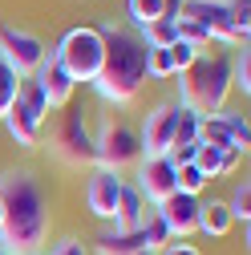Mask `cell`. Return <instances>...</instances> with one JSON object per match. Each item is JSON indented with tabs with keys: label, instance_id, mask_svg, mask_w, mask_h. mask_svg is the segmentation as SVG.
<instances>
[{
	"label": "cell",
	"instance_id": "obj_1",
	"mask_svg": "<svg viewBox=\"0 0 251 255\" xmlns=\"http://www.w3.org/2000/svg\"><path fill=\"white\" fill-rule=\"evenodd\" d=\"M0 203H4V223H0V247L8 255H41L49 243V199L41 182L28 170H8L0 178Z\"/></svg>",
	"mask_w": 251,
	"mask_h": 255
},
{
	"label": "cell",
	"instance_id": "obj_2",
	"mask_svg": "<svg viewBox=\"0 0 251 255\" xmlns=\"http://www.w3.org/2000/svg\"><path fill=\"white\" fill-rule=\"evenodd\" d=\"M98 28L106 41V61H102V73L93 81V89H98V98L106 106H126L146 85V45L130 28H114V24H98Z\"/></svg>",
	"mask_w": 251,
	"mask_h": 255
},
{
	"label": "cell",
	"instance_id": "obj_3",
	"mask_svg": "<svg viewBox=\"0 0 251 255\" xmlns=\"http://www.w3.org/2000/svg\"><path fill=\"white\" fill-rule=\"evenodd\" d=\"M227 93H231V57L223 49L199 53L195 65L178 73V106L195 110L199 118H215L219 110H227Z\"/></svg>",
	"mask_w": 251,
	"mask_h": 255
},
{
	"label": "cell",
	"instance_id": "obj_4",
	"mask_svg": "<svg viewBox=\"0 0 251 255\" xmlns=\"http://www.w3.org/2000/svg\"><path fill=\"white\" fill-rule=\"evenodd\" d=\"M53 57L61 61V69H65L77 85H93L98 73H102V61H106L102 28H98V24H73L69 33L57 41Z\"/></svg>",
	"mask_w": 251,
	"mask_h": 255
},
{
	"label": "cell",
	"instance_id": "obj_5",
	"mask_svg": "<svg viewBox=\"0 0 251 255\" xmlns=\"http://www.w3.org/2000/svg\"><path fill=\"white\" fill-rule=\"evenodd\" d=\"M93 150H98V166L102 170H114L122 174L126 166H138L142 162V142H138V130L126 118H106L93 134Z\"/></svg>",
	"mask_w": 251,
	"mask_h": 255
},
{
	"label": "cell",
	"instance_id": "obj_6",
	"mask_svg": "<svg viewBox=\"0 0 251 255\" xmlns=\"http://www.w3.org/2000/svg\"><path fill=\"white\" fill-rule=\"evenodd\" d=\"M174 20H195L203 24L211 41H227V45H247V33L235 24L231 8L223 0H178L174 4Z\"/></svg>",
	"mask_w": 251,
	"mask_h": 255
},
{
	"label": "cell",
	"instance_id": "obj_7",
	"mask_svg": "<svg viewBox=\"0 0 251 255\" xmlns=\"http://www.w3.org/2000/svg\"><path fill=\"white\" fill-rule=\"evenodd\" d=\"M49 57V45L28 33V28H12V24H0V61L16 69V77H33L41 69V61Z\"/></svg>",
	"mask_w": 251,
	"mask_h": 255
},
{
	"label": "cell",
	"instance_id": "obj_8",
	"mask_svg": "<svg viewBox=\"0 0 251 255\" xmlns=\"http://www.w3.org/2000/svg\"><path fill=\"white\" fill-rule=\"evenodd\" d=\"M53 150L65 158L69 166H98V150H93V134L85 126L81 110H65L57 134H53Z\"/></svg>",
	"mask_w": 251,
	"mask_h": 255
},
{
	"label": "cell",
	"instance_id": "obj_9",
	"mask_svg": "<svg viewBox=\"0 0 251 255\" xmlns=\"http://www.w3.org/2000/svg\"><path fill=\"white\" fill-rule=\"evenodd\" d=\"M174 122H178V102H158L142 130H138V142H142V158H162L170 150V138H174Z\"/></svg>",
	"mask_w": 251,
	"mask_h": 255
},
{
	"label": "cell",
	"instance_id": "obj_10",
	"mask_svg": "<svg viewBox=\"0 0 251 255\" xmlns=\"http://www.w3.org/2000/svg\"><path fill=\"white\" fill-rule=\"evenodd\" d=\"M138 190H142V199L146 203H166L174 190H178V182H174V166L166 162V158H142L138 162V182H134Z\"/></svg>",
	"mask_w": 251,
	"mask_h": 255
},
{
	"label": "cell",
	"instance_id": "obj_11",
	"mask_svg": "<svg viewBox=\"0 0 251 255\" xmlns=\"http://www.w3.org/2000/svg\"><path fill=\"white\" fill-rule=\"evenodd\" d=\"M33 77H37V85H41V93H45L49 110H69L73 93H77V81H73L65 69H61V61H57L53 53L41 61V69H37Z\"/></svg>",
	"mask_w": 251,
	"mask_h": 255
},
{
	"label": "cell",
	"instance_id": "obj_12",
	"mask_svg": "<svg viewBox=\"0 0 251 255\" xmlns=\"http://www.w3.org/2000/svg\"><path fill=\"white\" fill-rule=\"evenodd\" d=\"M122 174H114V170H93L89 174V182H85V207L98 215V219H114V207H118V195H122Z\"/></svg>",
	"mask_w": 251,
	"mask_h": 255
},
{
	"label": "cell",
	"instance_id": "obj_13",
	"mask_svg": "<svg viewBox=\"0 0 251 255\" xmlns=\"http://www.w3.org/2000/svg\"><path fill=\"white\" fill-rule=\"evenodd\" d=\"M199 207H203V199H191V195H178V190H174V195L166 203H158L154 211L162 215V223L170 227L174 239H186V235L199 231Z\"/></svg>",
	"mask_w": 251,
	"mask_h": 255
},
{
	"label": "cell",
	"instance_id": "obj_14",
	"mask_svg": "<svg viewBox=\"0 0 251 255\" xmlns=\"http://www.w3.org/2000/svg\"><path fill=\"white\" fill-rule=\"evenodd\" d=\"M4 126H8V134H12V142L16 146H24V150H33L37 146V138H41V126H45V118L41 114H33L20 98L12 102V110L4 114Z\"/></svg>",
	"mask_w": 251,
	"mask_h": 255
},
{
	"label": "cell",
	"instance_id": "obj_15",
	"mask_svg": "<svg viewBox=\"0 0 251 255\" xmlns=\"http://www.w3.org/2000/svg\"><path fill=\"white\" fill-rule=\"evenodd\" d=\"M146 219V199L134 182H122V195H118V207H114V231H138Z\"/></svg>",
	"mask_w": 251,
	"mask_h": 255
},
{
	"label": "cell",
	"instance_id": "obj_16",
	"mask_svg": "<svg viewBox=\"0 0 251 255\" xmlns=\"http://www.w3.org/2000/svg\"><path fill=\"white\" fill-rule=\"evenodd\" d=\"M93 247H98V255H134V251L146 247V235H142V227H138V231H114V227H110V231L98 235Z\"/></svg>",
	"mask_w": 251,
	"mask_h": 255
},
{
	"label": "cell",
	"instance_id": "obj_17",
	"mask_svg": "<svg viewBox=\"0 0 251 255\" xmlns=\"http://www.w3.org/2000/svg\"><path fill=\"white\" fill-rule=\"evenodd\" d=\"M235 227V219H231V211H227V203H219V199H211V203H203L199 207V231L203 235H227Z\"/></svg>",
	"mask_w": 251,
	"mask_h": 255
},
{
	"label": "cell",
	"instance_id": "obj_18",
	"mask_svg": "<svg viewBox=\"0 0 251 255\" xmlns=\"http://www.w3.org/2000/svg\"><path fill=\"white\" fill-rule=\"evenodd\" d=\"M138 37H142V45H146V49H170V45L178 41L174 20H170V16H158V20L142 24V28H138Z\"/></svg>",
	"mask_w": 251,
	"mask_h": 255
},
{
	"label": "cell",
	"instance_id": "obj_19",
	"mask_svg": "<svg viewBox=\"0 0 251 255\" xmlns=\"http://www.w3.org/2000/svg\"><path fill=\"white\" fill-rule=\"evenodd\" d=\"M227 211H231L235 223H243V243H247V223H251V178L235 182L231 199H227Z\"/></svg>",
	"mask_w": 251,
	"mask_h": 255
},
{
	"label": "cell",
	"instance_id": "obj_20",
	"mask_svg": "<svg viewBox=\"0 0 251 255\" xmlns=\"http://www.w3.org/2000/svg\"><path fill=\"white\" fill-rule=\"evenodd\" d=\"M142 235H146V247H150V251H162V247L174 243V235H170V227L162 223L158 211H146V219H142Z\"/></svg>",
	"mask_w": 251,
	"mask_h": 255
},
{
	"label": "cell",
	"instance_id": "obj_21",
	"mask_svg": "<svg viewBox=\"0 0 251 255\" xmlns=\"http://www.w3.org/2000/svg\"><path fill=\"white\" fill-rule=\"evenodd\" d=\"M199 114L195 110H186V106H178V122H174V138H170V146H195L199 142Z\"/></svg>",
	"mask_w": 251,
	"mask_h": 255
},
{
	"label": "cell",
	"instance_id": "obj_22",
	"mask_svg": "<svg viewBox=\"0 0 251 255\" xmlns=\"http://www.w3.org/2000/svg\"><path fill=\"white\" fill-rule=\"evenodd\" d=\"M126 12H130L134 28H142V24H150V20L166 16V0H126Z\"/></svg>",
	"mask_w": 251,
	"mask_h": 255
},
{
	"label": "cell",
	"instance_id": "obj_23",
	"mask_svg": "<svg viewBox=\"0 0 251 255\" xmlns=\"http://www.w3.org/2000/svg\"><path fill=\"white\" fill-rule=\"evenodd\" d=\"M174 182H178V195H191V199H199L203 190L211 186L207 174H203L195 162H191V166H178V170H174Z\"/></svg>",
	"mask_w": 251,
	"mask_h": 255
},
{
	"label": "cell",
	"instance_id": "obj_24",
	"mask_svg": "<svg viewBox=\"0 0 251 255\" xmlns=\"http://www.w3.org/2000/svg\"><path fill=\"white\" fill-rule=\"evenodd\" d=\"M174 33H178V41L182 45H191V49H199V53H207L215 41H211V33L203 24H195V20H174Z\"/></svg>",
	"mask_w": 251,
	"mask_h": 255
},
{
	"label": "cell",
	"instance_id": "obj_25",
	"mask_svg": "<svg viewBox=\"0 0 251 255\" xmlns=\"http://www.w3.org/2000/svg\"><path fill=\"white\" fill-rule=\"evenodd\" d=\"M231 89H239L243 98L251 93V49H247V45L231 57Z\"/></svg>",
	"mask_w": 251,
	"mask_h": 255
},
{
	"label": "cell",
	"instance_id": "obj_26",
	"mask_svg": "<svg viewBox=\"0 0 251 255\" xmlns=\"http://www.w3.org/2000/svg\"><path fill=\"white\" fill-rule=\"evenodd\" d=\"M16 89H20V77H16V69L0 61V122H4V114L12 110V102H16Z\"/></svg>",
	"mask_w": 251,
	"mask_h": 255
},
{
	"label": "cell",
	"instance_id": "obj_27",
	"mask_svg": "<svg viewBox=\"0 0 251 255\" xmlns=\"http://www.w3.org/2000/svg\"><path fill=\"white\" fill-rule=\"evenodd\" d=\"M219 118L227 122V130H231V138H235L239 154H247V146H251V126H247V118H243V114H235V110H219Z\"/></svg>",
	"mask_w": 251,
	"mask_h": 255
},
{
	"label": "cell",
	"instance_id": "obj_28",
	"mask_svg": "<svg viewBox=\"0 0 251 255\" xmlns=\"http://www.w3.org/2000/svg\"><path fill=\"white\" fill-rule=\"evenodd\" d=\"M146 77H154V81L174 77V65H170V53L166 49H146Z\"/></svg>",
	"mask_w": 251,
	"mask_h": 255
},
{
	"label": "cell",
	"instance_id": "obj_29",
	"mask_svg": "<svg viewBox=\"0 0 251 255\" xmlns=\"http://www.w3.org/2000/svg\"><path fill=\"white\" fill-rule=\"evenodd\" d=\"M195 166L207 174V182H211V178H219V174H223V150L199 146V150H195Z\"/></svg>",
	"mask_w": 251,
	"mask_h": 255
},
{
	"label": "cell",
	"instance_id": "obj_30",
	"mask_svg": "<svg viewBox=\"0 0 251 255\" xmlns=\"http://www.w3.org/2000/svg\"><path fill=\"white\" fill-rule=\"evenodd\" d=\"M166 53H170V65H174V73H186V69L195 65V57H199V49L182 45V41H174V45H170Z\"/></svg>",
	"mask_w": 251,
	"mask_h": 255
},
{
	"label": "cell",
	"instance_id": "obj_31",
	"mask_svg": "<svg viewBox=\"0 0 251 255\" xmlns=\"http://www.w3.org/2000/svg\"><path fill=\"white\" fill-rule=\"evenodd\" d=\"M223 4L231 8V16H235V24L243 33H251V0H223Z\"/></svg>",
	"mask_w": 251,
	"mask_h": 255
},
{
	"label": "cell",
	"instance_id": "obj_32",
	"mask_svg": "<svg viewBox=\"0 0 251 255\" xmlns=\"http://www.w3.org/2000/svg\"><path fill=\"white\" fill-rule=\"evenodd\" d=\"M49 255H89V247H85L81 239H73V235H69V239H61V243H57Z\"/></svg>",
	"mask_w": 251,
	"mask_h": 255
},
{
	"label": "cell",
	"instance_id": "obj_33",
	"mask_svg": "<svg viewBox=\"0 0 251 255\" xmlns=\"http://www.w3.org/2000/svg\"><path fill=\"white\" fill-rule=\"evenodd\" d=\"M158 255H203V251H199L195 243H178V239H174V243H170V247H162Z\"/></svg>",
	"mask_w": 251,
	"mask_h": 255
},
{
	"label": "cell",
	"instance_id": "obj_34",
	"mask_svg": "<svg viewBox=\"0 0 251 255\" xmlns=\"http://www.w3.org/2000/svg\"><path fill=\"white\" fill-rule=\"evenodd\" d=\"M239 162H243V154H239V150H223V174H231Z\"/></svg>",
	"mask_w": 251,
	"mask_h": 255
},
{
	"label": "cell",
	"instance_id": "obj_35",
	"mask_svg": "<svg viewBox=\"0 0 251 255\" xmlns=\"http://www.w3.org/2000/svg\"><path fill=\"white\" fill-rule=\"evenodd\" d=\"M134 255H158V251H150V247H142V251H134Z\"/></svg>",
	"mask_w": 251,
	"mask_h": 255
},
{
	"label": "cell",
	"instance_id": "obj_36",
	"mask_svg": "<svg viewBox=\"0 0 251 255\" xmlns=\"http://www.w3.org/2000/svg\"><path fill=\"white\" fill-rule=\"evenodd\" d=\"M0 223H4V203H0Z\"/></svg>",
	"mask_w": 251,
	"mask_h": 255
},
{
	"label": "cell",
	"instance_id": "obj_37",
	"mask_svg": "<svg viewBox=\"0 0 251 255\" xmlns=\"http://www.w3.org/2000/svg\"><path fill=\"white\" fill-rule=\"evenodd\" d=\"M0 255H8V251H4V247H0Z\"/></svg>",
	"mask_w": 251,
	"mask_h": 255
}]
</instances>
